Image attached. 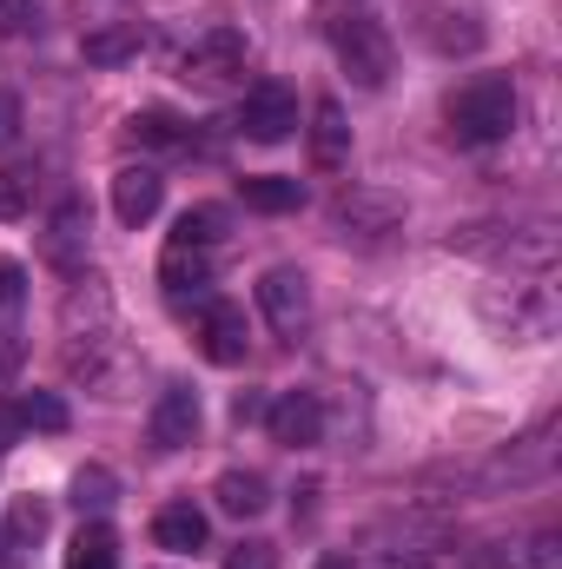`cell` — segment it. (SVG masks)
I'll use <instances>...</instances> for the list:
<instances>
[{
	"label": "cell",
	"instance_id": "22",
	"mask_svg": "<svg viewBox=\"0 0 562 569\" xmlns=\"http://www.w3.org/2000/svg\"><path fill=\"white\" fill-rule=\"evenodd\" d=\"M219 226H225V212L219 206H192L185 219H179V232H172V246H219Z\"/></svg>",
	"mask_w": 562,
	"mask_h": 569
},
{
	"label": "cell",
	"instance_id": "8",
	"mask_svg": "<svg viewBox=\"0 0 562 569\" xmlns=\"http://www.w3.org/2000/svg\"><path fill=\"white\" fill-rule=\"evenodd\" d=\"M145 437H152L159 450H185V443L199 437V391L172 385V391L152 405V425H145Z\"/></svg>",
	"mask_w": 562,
	"mask_h": 569
},
{
	"label": "cell",
	"instance_id": "1",
	"mask_svg": "<svg viewBox=\"0 0 562 569\" xmlns=\"http://www.w3.org/2000/svg\"><path fill=\"white\" fill-rule=\"evenodd\" d=\"M510 127H516V87L510 80L483 73V80L450 93V140L456 146H496L510 140Z\"/></svg>",
	"mask_w": 562,
	"mask_h": 569
},
{
	"label": "cell",
	"instance_id": "9",
	"mask_svg": "<svg viewBox=\"0 0 562 569\" xmlns=\"http://www.w3.org/2000/svg\"><path fill=\"white\" fill-rule=\"evenodd\" d=\"M159 206H165V179L152 166H120L113 172V212H120V226H145Z\"/></svg>",
	"mask_w": 562,
	"mask_h": 569
},
{
	"label": "cell",
	"instance_id": "27",
	"mask_svg": "<svg viewBox=\"0 0 562 569\" xmlns=\"http://www.w3.org/2000/svg\"><path fill=\"white\" fill-rule=\"evenodd\" d=\"M20 212H27V179L0 172V219H20Z\"/></svg>",
	"mask_w": 562,
	"mask_h": 569
},
{
	"label": "cell",
	"instance_id": "6",
	"mask_svg": "<svg viewBox=\"0 0 562 569\" xmlns=\"http://www.w3.org/2000/svg\"><path fill=\"white\" fill-rule=\"evenodd\" d=\"M199 345H205V358L212 365H245V351H252V325H245V311L239 305H205V318H199Z\"/></svg>",
	"mask_w": 562,
	"mask_h": 569
},
{
	"label": "cell",
	"instance_id": "15",
	"mask_svg": "<svg viewBox=\"0 0 562 569\" xmlns=\"http://www.w3.org/2000/svg\"><path fill=\"white\" fill-rule=\"evenodd\" d=\"M67 569H120V537L93 517V523H80V537L67 543Z\"/></svg>",
	"mask_w": 562,
	"mask_h": 569
},
{
	"label": "cell",
	"instance_id": "23",
	"mask_svg": "<svg viewBox=\"0 0 562 569\" xmlns=\"http://www.w3.org/2000/svg\"><path fill=\"white\" fill-rule=\"evenodd\" d=\"M47 537V503L40 497H13L7 510V543H40Z\"/></svg>",
	"mask_w": 562,
	"mask_h": 569
},
{
	"label": "cell",
	"instance_id": "12",
	"mask_svg": "<svg viewBox=\"0 0 562 569\" xmlns=\"http://www.w3.org/2000/svg\"><path fill=\"white\" fill-rule=\"evenodd\" d=\"M159 284H165L172 298H179V291H205V284H212V252H205V246H165Z\"/></svg>",
	"mask_w": 562,
	"mask_h": 569
},
{
	"label": "cell",
	"instance_id": "18",
	"mask_svg": "<svg viewBox=\"0 0 562 569\" xmlns=\"http://www.w3.org/2000/svg\"><path fill=\"white\" fill-rule=\"evenodd\" d=\"M398 199H384V192H351V199H338V226H371V232H384V226H398Z\"/></svg>",
	"mask_w": 562,
	"mask_h": 569
},
{
	"label": "cell",
	"instance_id": "16",
	"mask_svg": "<svg viewBox=\"0 0 562 569\" xmlns=\"http://www.w3.org/2000/svg\"><path fill=\"white\" fill-rule=\"evenodd\" d=\"M239 192H245V206H252V212H298V206H304V186H298V179H284V172H252Z\"/></svg>",
	"mask_w": 562,
	"mask_h": 569
},
{
	"label": "cell",
	"instance_id": "2",
	"mask_svg": "<svg viewBox=\"0 0 562 569\" xmlns=\"http://www.w3.org/2000/svg\"><path fill=\"white\" fill-rule=\"evenodd\" d=\"M331 47H338V60H344V73L358 80V87H384L391 80V33L378 27V20H364V13H344V20H331Z\"/></svg>",
	"mask_w": 562,
	"mask_h": 569
},
{
	"label": "cell",
	"instance_id": "28",
	"mask_svg": "<svg viewBox=\"0 0 562 569\" xmlns=\"http://www.w3.org/2000/svg\"><path fill=\"white\" fill-rule=\"evenodd\" d=\"M232 418H239V425H259V418H265V398H259V391H239V398H232Z\"/></svg>",
	"mask_w": 562,
	"mask_h": 569
},
{
	"label": "cell",
	"instance_id": "21",
	"mask_svg": "<svg viewBox=\"0 0 562 569\" xmlns=\"http://www.w3.org/2000/svg\"><path fill=\"white\" fill-rule=\"evenodd\" d=\"M127 133L140 146H159V152H172V146H185V127H179V113H165V107H145L127 120Z\"/></svg>",
	"mask_w": 562,
	"mask_h": 569
},
{
	"label": "cell",
	"instance_id": "7",
	"mask_svg": "<svg viewBox=\"0 0 562 569\" xmlns=\"http://www.w3.org/2000/svg\"><path fill=\"white\" fill-rule=\"evenodd\" d=\"M259 311H265L279 331H298V325L311 318V284H304V272H291V266H272V272L259 279Z\"/></svg>",
	"mask_w": 562,
	"mask_h": 569
},
{
	"label": "cell",
	"instance_id": "10",
	"mask_svg": "<svg viewBox=\"0 0 562 569\" xmlns=\"http://www.w3.org/2000/svg\"><path fill=\"white\" fill-rule=\"evenodd\" d=\"M152 537H159V550H172V557H199V550H205V510L165 503V510L152 517Z\"/></svg>",
	"mask_w": 562,
	"mask_h": 569
},
{
	"label": "cell",
	"instance_id": "14",
	"mask_svg": "<svg viewBox=\"0 0 562 569\" xmlns=\"http://www.w3.org/2000/svg\"><path fill=\"white\" fill-rule=\"evenodd\" d=\"M212 497H219V510H225V517H259V510L272 503L259 470H225V477L212 483Z\"/></svg>",
	"mask_w": 562,
	"mask_h": 569
},
{
	"label": "cell",
	"instance_id": "13",
	"mask_svg": "<svg viewBox=\"0 0 562 569\" xmlns=\"http://www.w3.org/2000/svg\"><path fill=\"white\" fill-rule=\"evenodd\" d=\"M80 252H87V206L67 199V206L53 212V226H47V259H53V266H73Z\"/></svg>",
	"mask_w": 562,
	"mask_h": 569
},
{
	"label": "cell",
	"instance_id": "25",
	"mask_svg": "<svg viewBox=\"0 0 562 569\" xmlns=\"http://www.w3.org/2000/svg\"><path fill=\"white\" fill-rule=\"evenodd\" d=\"M20 305H27V272L13 259H0V325H13Z\"/></svg>",
	"mask_w": 562,
	"mask_h": 569
},
{
	"label": "cell",
	"instance_id": "20",
	"mask_svg": "<svg viewBox=\"0 0 562 569\" xmlns=\"http://www.w3.org/2000/svg\"><path fill=\"white\" fill-rule=\"evenodd\" d=\"M73 503H80V510H93V517H107V510L120 503V477H113L107 463H87V470L73 477Z\"/></svg>",
	"mask_w": 562,
	"mask_h": 569
},
{
	"label": "cell",
	"instance_id": "26",
	"mask_svg": "<svg viewBox=\"0 0 562 569\" xmlns=\"http://www.w3.org/2000/svg\"><path fill=\"white\" fill-rule=\"evenodd\" d=\"M225 569H279V550H272V543H259V537H252V543H239V550H232V557H225Z\"/></svg>",
	"mask_w": 562,
	"mask_h": 569
},
{
	"label": "cell",
	"instance_id": "11",
	"mask_svg": "<svg viewBox=\"0 0 562 569\" xmlns=\"http://www.w3.org/2000/svg\"><path fill=\"white\" fill-rule=\"evenodd\" d=\"M344 152H351L344 107H338V100H318V107H311V159L331 172V166H344Z\"/></svg>",
	"mask_w": 562,
	"mask_h": 569
},
{
	"label": "cell",
	"instance_id": "24",
	"mask_svg": "<svg viewBox=\"0 0 562 569\" xmlns=\"http://www.w3.org/2000/svg\"><path fill=\"white\" fill-rule=\"evenodd\" d=\"M0 33H7V40L40 33V0H0Z\"/></svg>",
	"mask_w": 562,
	"mask_h": 569
},
{
	"label": "cell",
	"instance_id": "4",
	"mask_svg": "<svg viewBox=\"0 0 562 569\" xmlns=\"http://www.w3.org/2000/svg\"><path fill=\"white\" fill-rule=\"evenodd\" d=\"M245 33L239 27H212V33H199L192 47H185V80H205V87H219V80H232V73H245Z\"/></svg>",
	"mask_w": 562,
	"mask_h": 569
},
{
	"label": "cell",
	"instance_id": "30",
	"mask_svg": "<svg viewBox=\"0 0 562 569\" xmlns=\"http://www.w3.org/2000/svg\"><path fill=\"white\" fill-rule=\"evenodd\" d=\"M13 430H20V418H13V411H0V450L13 443Z\"/></svg>",
	"mask_w": 562,
	"mask_h": 569
},
{
	"label": "cell",
	"instance_id": "17",
	"mask_svg": "<svg viewBox=\"0 0 562 569\" xmlns=\"http://www.w3.org/2000/svg\"><path fill=\"white\" fill-rule=\"evenodd\" d=\"M80 53H87V67H120V60L140 53V27H100V33L80 40Z\"/></svg>",
	"mask_w": 562,
	"mask_h": 569
},
{
	"label": "cell",
	"instance_id": "5",
	"mask_svg": "<svg viewBox=\"0 0 562 569\" xmlns=\"http://www.w3.org/2000/svg\"><path fill=\"white\" fill-rule=\"evenodd\" d=\"M265 425H272V443L284 450H311L324 437V405L311 391H284L279 405H265Z\"/></svg>",
	"mask_w": 562,
	"mask_h": 569
},
{
	"label": "cell",
	"instance_id": "3",
	"mask_svg": "<svg viewBox=\"0 0 562 569\" xmlns=\"http://www.w3.org/2000/svg\"><path fill=\"white\" fill-rule=\"evenodd\" d=\"M291 127H298V93L284 87V80H259L245 100H239V133L259 146H279L291 140Z\"/></svg>",
	"mask_w": 562,
	"mask_h": 569
},
{
	"label": "cell",
	"instance_id": "19",
	"mask_svg": "<svg viewBox=\"0 0 562 569\" xmlns=\"http://www.w3.org/2000/svg\"><path fill=\"white\" fill-rule=\"evenodd\" d=\"M13 418H20L27 430H47V437H60V430L73 425V411H67L60 391H27V398L13 405Z\"/></svg>",
	"mask_w": 562,
	"mask_h": 569
},
{
	"label": "cell",
	"instance_id": "29",
	"mask_svg": "<svg viewBox=\"0 0 562 569\" xmlns=\"http://www.w3.org/2000/svg\"><path fill=\"white\" fill-rule=\"evenodd\" d=\"M13 127H20V107H13V100H7V93H0V146L13 140Z\"/></svg>",
	"mask_w": 562,
	"mask_h": 569
}]
</instances>
